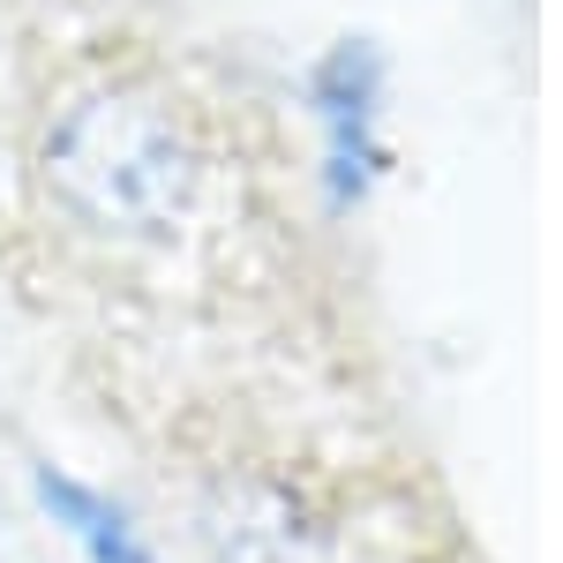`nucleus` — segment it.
<instances>
[{"mask_svg": "<svg viewBox=\"0 0 563 563\" xmlns=\"http://www.w3.org/2000/svg\"><path fill=\"white\" fill-rule=\"evenodd\" d=\"M31 188L38 211L98 256H166L203 218L211 151L166 84L90 76L45 106Z\"/></svg>", "mask_w": 563, "mask_h": 563, "instance_id": "obj_1", "label": "nucleus"}, {"mask_svg": "<svg viewBox=\"0 0 563 563\" xmlns=\"http://www.w3.org/2000/svg\"><path fill=\"white\" fill-rule=\"evenodd\" d=\"M308 121L323 143V203L339 218H353L376 180L390 174V143H384V106H390V60L376 38H331L308 60Z\"/></svg>", "mask_w": 563, "mask_h": 563, "instance_id": "obj_2", "label": "nucleus"}, {"mask_svg": "<svg viewBox=\"0 0 563 563\" xmlns=\"http://www.w3.org/2000/svg\"><path fill=\"white\" fill-rule=\"evenodd\" d=\"M31 488H38V504L53 511V526H60L90 563H158L151 549H143L135 519L113 504V496H98L90 481L60 474V466H31Z\"/></svg>", "mask_w": 563, "mask_h": 563, "instance_id": "obj_3", "label": "nucleus"}]
</instances>
